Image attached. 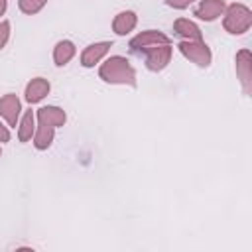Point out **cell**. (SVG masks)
Returning a JSON list of instances; mask_svg holds the SVG:
<instances>
[{
	"mask_svg": "<svg viewBox=\"0 0 252 252\" xmlns=\"http://www.w3.org/2000/svg\"><path fill=\"white\" fill-rule=\"evenodd\" d=\"M0 158H2V146H0Z\"/></svg>",
	"mask_w": 252,
	"mask_h": 252,
	"instance_id": "cell-22",
	"label": "cell"
},
{
	"mask_svg": "<svg viewBox=\"0 0 252 252\" xmlns=\"http://www.w3.org/2000/svg\"><path fill=\"white\" fill-rule=\"evenodd\" d=\"M22 116V100L14 93H6L0 96V118L10 126L16 128Z\"/></svg>",
	"mask_w": 252,
	"mask_h": 252,
	"instance_id": "cell-7",
	"label": "cell"
},
{
	"mask_svg": "<svg viewBox=\"0 0 252 252\" xmlns=\"http://www.w3.org/2000/svg\"><path fill=\"white\" fill-rule=\"evenodd\" d=\"M224 8H226L224 0H199L193 10V16L201 22H215L222 16Z\"/></svg>",
	"mask_w": 252,
	"mask_h": 252,
	"instance_id": "cell-10",
	"label": "cell"
},
{
	"mask_svg": "<svg viewBox=\"0 0 252 252\" xmlns=\"http://www.w3.org/2000/svg\"><path fill=\"white\" fill-rule=\"evenodd\" d=\"M47 0H18V8L26 16H35L45 8Z\"/></svg>",
	"mask_w": 252,
	"mask_h": 252,
	"instance_id": "cell-17",
	"label": "cell"
},
{
	"mask_svg": "<svg viewBox=\"0 0 252 252\" xmlns=\"http://www.w3.org/2000/svg\"><path fill=\"white\" fill-rule=\"evenodd\" d=\"M10 33H12V24L8 20H0V51L10 41Z\"/></svg>",
	"mask_w": 252,
	"mask_h": 252,
	"instance_id": "cell-18",
	"label": "cell"
},
{
	"mask_svg": "<svg viewBox=\"0 0 252 252\" xmlns=\"http://www.w3.org/2000/svg\"><path fill=\"white\" fill-rule=\"evenodd\" d=\"M171 55H173V45L171 43H163V45L152 47V49H148L144 53V65H146L148 71L159 73L169 65Z\"/></svg>",
	"mask_w": 252,
	"mask_h": 252,
	"instance_id": "cell-5",
	"label": "cell"
},
{
	"mask_svg": "<svg viewBox=\"0 0 252 252\" xmlns=\"http://www.w3.org/2000/svg\"><path fill=\"white\" fill-rule=\"evenodd\" d=\"M6 10H8V0H0V18L6 14Z\"/></svg>",
	"mask_w": 252,
	"mask_h": 252,
	"instance_id": "cell-21",
	"label": "cell"
},
{
	"mask_svg": "<svg viewBox=\"0 0 252 252\" xmlns=\"http://www.w3.org/2000/svg\"><path fill=\"white\" fill-rule=\"evenodd\" d=\"M197 2L199 0H165V6H169L173 10H185V8H189V6L197 4Z\"/></svg>",
	"mask_w": 252,
	"mask_h": 252,
	"instance_id": "cell-19",
	"label": "cell"
},
{
	"mask_svg": "<svg viewBox=\"0 0 252 252\" xmlns=\"http://www.w3.org/2000/svg\"><path fill=\"white\" fill-rule=\"evenodd\" d=\"M138 26V14L134 10H122L112 18V32L116 35H128Z\"/></svg>",
	"mask_w": 252,
	"mask_h": 252,
	"instance_id": "cell-12",
	"label": "cell"
},
{
	"mask_svg": "<svg viewBox=\"0 0 252 252\" xmlns=\"http://www.w3.org/2000/svg\"><path fill=\"white\" fill-rule=\"evenodd\" d=\"M10 138H12V134H10V126L0 118V144L10 142Z\"/></svg>",
	"mask_w": 252,
	"mask_h": 252,
	"instance_id": "cell-20",
	"label": "cell"
},
{
	"mask_svg": "<svg viewBox=\"0 0 252 252\" xmlns=\"http://www.w3.org/2000/svg\"><path fill=\"white\" fill-rule=\"evenodd\" d=\"M35 124H37V120H35V112H33V110H26V112L20 116V122H18V126H16V132H18V140H20L22 144L32 142L33 132H35Z\"/></svg>",
	"mask_w": 252,
	"mask_h": 252,
	"instance_id": "cell-14",
	"label": "cell"
},
{
	"mask_svg": "<svg viewBox=\"0 0 252 252\" xmlns=\"http://www.w3.org/2000/svg\"><path fill=\"white\" fill-rule=\"evenodd\" d=\"M77 55V45L71 39H59L53 47V63L57 67H65Z\"/></svg>",
	"mask_w": 252,
	"mask_h": 252,
	"instance_id": "cell-13",
	"label": "cell"
},
{
	"mask_svg": "<svg viewBox=\"0 0 252 252\" xmlns=\"http://www.w3.org/2000/svg\"><path fill=\"white\" fill-rule=\"evenodd\" d=\"M173 32L181 37V39H203V32L201 28L189 20V18H177L173 22Z\"/></svg>",
	"mask_w": 252,
	"mask_h": 252,
	"instance_id": "cell-16",
	"label": "cell"
},
{
	"mask_svg": "<svg viewBox=\"0 0 252 252\" xmlns=\"http://www.w3.org/2000/svg\"><path fill=\"white\" fill-rule=\"evenodd\" d=\"M177 49L187 61L201 69H207L213 63V51L203 39H181L177 43Z\"/></svg>",
	"mask_w": 252,
	"mask_h": 252,
	"instance_id": "cell-3",
	"label": "cell"
},
{
	"mask_svg": "<svg viewBox=\"0 0 252 252\" xmlns=\"http://www.w3.org/2000/svg\"><path fill=\"white\" fill-rule=\"evenodd\" d=\"M163 43H171V37L165 35V33L159 32V30H144V32L136 33V35L130 39L128 47H130L134 53H140V55H142V53H146L148 49L158 47V45H163Z\"/></svg>",
	"mask_w": 252,
	"mask_h": 252,
	"instance_id": "cell-4",
	"label": "cell"
},
{
	"mask_svg": "<svg viewBox=\"0 0 252 252\" xmlns=\"http://www.w3.org/2000/svg\"><path fill=\"white\" fill-rule=\"evenodd\" d=\"M49 93H51V83L45 77H33V79L28 81V85L24 89V100L28 104H37Z\"/></svg>",
	"mask_w": 252,
	"mask_h": 252,
	"instance_id": "cell-9",
	"label": "cell"
},
{
	"mask_svg": "<svg viewBox=\"0 0 252 252\" xmlns=\"http://www.w3.org/2000/svg\"><path fill=\"white\" fill-rule=\"evenodd\" d=\"M234 69H236V79L240 81V87L244 94L252 93V53L250 49H238L234 57Z\"/></svg>",
	"mask_w": 252,
	"mask_h": 252,
	"instance_id": "cell-6",
	"label": "cell"
},
{
	"mask_svg": "<svg viewBox=\"0 0 252 252\" xmlns=\"http://www.w3.org/2000/svg\"><path fill=\"white\" fill-rule=\"evenodd\" d=\"M98 77L108 85H126V87L138 85L136 69L130 63V59L124 55L104 57L98 65Z\"/></svg>",
	"mask_w": 252,
	"mask_h": 252,
	"instance_id": "cell-1",
	"label": "cell"
},
{
	"mask_svg": "<svg viewBox=\"0 0 252 252\" xmlns=\"http://www.w3.org/2000/svg\"><path fill=\"white\" fill-rule=\"evenodd\" d=\"M112 47V41H94V43H89L83 53H81V65L85 69H93L94 65H98L110 51Z\"/></svg>",
	"mask_w": 252,
	"mask_h": 252,
	"instance_id": "cell-8",
	"label": "cell"
},
{
	"mask_svg": "<svg viewBox=\"0 0 252 252\" xmlns=\"http://www.w3.org/2000/svg\"><path fill=\"white\" fill-rule=\"evenodd\" d=\"M35 120L41 122V124H47V126H53L55 130L65 126L67 122V112L61 108V106H55V104H45V106H39L35 110Z\"/></svg>",
	"mask_w": 252,
	"mask_h": 252,
	"instance_id": "cell-11",
	"label": "cell"
},
{
	"mask_svg": "<svg viewBox=\"0 0 252 252\" xmlns=\"http://www.w3.org/2000/svg\"><path fill=\"white\" fill-rule=\"evenodd\" d=\"M53 140H55V128H53V126H47V124L37 122V124H35L33 138H32L33 148H35V150H39V152H43V150L51 148Z\"/></svg>",
	"mask_w": 252,
	"mask_h": 252,
	"instance_id": "cell-15",
	"label": "cell"
},
{
	"mask_svg": "<svg viewBox=\"0 0 252 252\" xmlns=\"http://www.w3.org/2000/svg\"><path fill=\"white\" fill-rule=\"evenodd\" d=\"M222 28L230 35H244L252 28V10L242 2H232L222 12Z\"/></svg>",
	"mask_w": 252,
	"mask_h": 252,
	"instance_id": "cell-2",
	"label": "cell"
}]
</instances>
